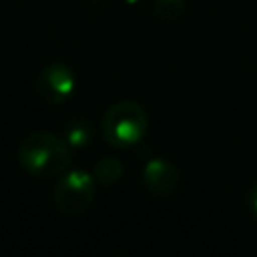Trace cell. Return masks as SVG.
Masks as SVG:
<instances>
[{
    "label": "cell",
    "instance_id": "5b68a950",
    "mask_svg": "<svg viewBox=\"0 0 257 257\" xmlns=\"http://www.w3.org/2000/svg\"><path fill=\"white\" fill-rule=\"evenodd\" d=\"M143 183L155 195H171L179 185V169L169 159L155 157L143 167Z\"/></svg>",
    "mask_w": 257,
    "mask_h": 257
},
{
    "label": "cell",
    "instance_id": "6da1fadb",
    "mask_svg": "<svg viewBox=\"0 0 257 257\" xmlns=\"http://www.w3.org/2000/svg\"><path fill=\"white\" fill-rule=\"evenodd\" d=\"M18 161L30 177H60L70 167V147L62 137L50 131H34L22 139Z\"/></svg>",
    "mask_w": 257,
    "mask_h": 257
},
{
    "label": "cell",
    "instance_id": "ba28073f",
    "mask_svg": "<svg viewBox=\"0 0 257 257\" xmlns=\"http://www.w3.org/2000/svg\"><path fill=\"white\" fill-rule=\"evenodd\" d=\"M185 8V0H155L153 10L161 18H177Z\"/></svg>",
    "mask_w": 257,
    "mask_h": 257
},
{
    "label": "cell",
    "instance_id": "8992f818",
    "mask_svg": "<svg viewBox=\"0 0 257 257\" xmlns=\"http://www.w3.org/2000/svg\"><path fill=\"white\" fill-rule=\"evenodd\" d=\"M92 177H94L96 183H100L104 187H110V185L118 183V179L122 177V165L114 157H102L94 163Z\"/></svg>",
    "mask_w": 257,
    "mask_h": 257
},
{
    "label": "cell",
    "instance_id": "52a82bcc",
    "mask_svg": "<svg viewBox=\"0 0 257 257\" xmlns=\"http://www.w3.org/2000/svg\"><path fill=\"white\" fill-rule=\"evenodd\" d=\"M90 137H92V124L82 118L68 122L64 128V135H62V139L68 143L70 149H82L84 145H88Z\"/></svg>",
    "mask_w": 257,
    "mask_h": 257
},
{
    "label": "cell",
    "instance_id": "3957f363",
    "mask_svg": "<svg viewBox=\"0 0 257 257\" xmlns=\"http://www.w3.org/2000/svg\"><path fill=\"white\" fill-rule=\"evenodd\" d=\"M94 177L82 169L64 171L54 185V205L64 215L84 213L94 199Z\"/></svg>",
    "mask_w": 257,
    "mask_h": 257
},
{
    "label": "cell",
    "instance_id": "7a4b0ae2",
    "mask_svg": "<svg viewBox=\"0 0 257 257\" xmlns=\"http://www.w3.org/2000/svg\"><path fill=\"white\" fill-rule=\"evenodd\" d=\"M149 128L147 110L133 100H120L106 108L102 116V137L110 147L126 149L137 145Z\"/></svg>",
    "mask_w": 257,
    "mask_h": 257
},
{
    "label": "cell",
    "instance_id": "9c48e42d",
    "mask_svg": "<svg viewBox=\"0 0 257 257\" xmlns=\"http://www.w3.org/2000/svg\"><path fill=\"white\" fill-rule=\"evenodd\" d=\"M247 205H249V211L253 213V217L257 219V183L249 189V195H247Z\"/></svg>",
    "mask_w": 257,
    "mask_h": 257
},
{
    "label": "cell",
    "instance_id": "277c9868",
    "mask_svg": "<svg viewBox=\"0 0 257 257\" xmlns=\"http://www.w3.org/2000/svg\"><path fill=\"white\" fill-rule=\"evenodd\" d=\"M74 72L64 62H50L46 64L36 80V90L40 98L48 104H62L74 92Z\"/></svg>",
    "mask_w": 257,
    "mask_h": 257
}]
</instances>
